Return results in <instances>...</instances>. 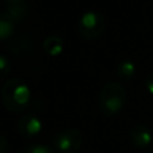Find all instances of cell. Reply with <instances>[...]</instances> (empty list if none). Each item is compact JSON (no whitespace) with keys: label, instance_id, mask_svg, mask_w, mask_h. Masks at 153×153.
<instances>
[{"label":"cell","instance_id":"obj_16","mask_svg":"<svg viewBox=\"0 0 153 153\" xmlns=\"http://www.w3.org/2000/svg\"><path fill=\"white\" fill-rule=\"evenodd\" d=\"M0 97H1V93H0Z\"/></svg>","mask_w":153,"mask_h":153},{"label":"cell","instance_id":"obj_13","mask_svg":"<svg viewBox=\"0 0 153 153\" xmlns=\"http://www.w3.org/2000/svg\"><path fill=\"white\" fill-rule=\"evenodd\" d=\"M8 152H10L8 138L4 134H0V153H8Z\"/></svg>","mask_w":153,"mask_h":153},{"label":"cell","instance_id":"obj_6","mask_svg":"<svg viewBox=\"0 0 153 153\" xmlns=\"http://www.w3.org/2000/svg\"><path fill=\"white\" fill-rule=\"evenodd\" d=\"M130 141L138 149H144L151 145L152 143V132L145 124H137L130 129Z\"/></svg>","mask_w":153,"mask_h":153},{"label":"cell","instance_id":"obj_7","mask_svg":"<svg viewBox=\"0 0 153 153\" xmlns=\"http://www.w3.org/2000/svg\"><path fill=\"white\" fill-rule=\"evenodd\" d=\"M43 51L50 56H58L63 51V39L58 35H48L43 40Z\"/></svg>","mask_w":153,"mask_h":153},{"label":"cell","instance_id":"obj_1","mask_svg":"<svg viewBox=\"0 0 153 153\" xmlns=\"http://www.w3.org/2000/svg\"><path fill=\"white\" fill-rule=\"evenodd\" d=\"M31 89L20 78H10L1 87V102L11 113H20L30 106Z\"/></svg>","mask_w":153,"mask_h":153},{"label":"cell","instance_id":"obj_17","mask_svg":"<svg viewBox=\"0 0 153 153\" xmlns=\"http://www.w3.org/2000/svg\"><path fill=\"white\" fill-rule=\"evenodd\" d=\"M152 114H153V110H152Z\"/></svg>","mask_w":153,"mask_h":153},{"label":"cell","instance_id":"obj_4","mask_svg":"<svg viewBox=\"0 0 153 153\" xmlns=\"http://www.w3.org/2000/svg\"><path fill=\"white\" fill-rule=\"evenodd\" d=\"M82 144H83V134L75 128L61 130L51 137V145L54 151L59 153H76L82 148Z\"/></svg>","mask_w":153,"mask_h":153},{"label":"cell","instance_id":"obj_14","mask_svg":"<svg viewBox=\"0 0 153 153\" xmlns=\"http://www.w3.org/2000/svg\"><path fill=\"white\" fill-rule=\"evenodd\" d=\"M145 87H146V90L153 95V71L149 73L148 76L145 78Z\"/></svg>","mask_w":153,"mask_h":153},{"label":"cell","instance_id":"obj_11","mask_svg":"<svg viewBox=\"0 0 153 153\" xmlns=\"http://www.w3.org/2000/svg\"><path fill=\"white\" fill-rule=\"evenodd\" d=\"M19 153H55V151L45 144H31L24 146Z\"/></svg>","mask_w":153,"mask_h":153},{"label":"cell","instance_id":"obj_12","mask_svg":"<svg viewBox=\"0 0 153 153\" xmlns=\"http://www.w3.org/2000/svg\"><path fill=\"white\" fill-rule=\"evenodd\" d=\"M10 71H11L10 59H8L5 55L0 54V81L7 78L8 74H10Z\"/></svg>","mask_w":153,"mask_h":153},{"label":"cell","instance_id":"obj_3","mask_svg":"<svg viewBox=\"0 0 153 153\" xmlns=\"http://www.w3.org/2000/svg\"><path fill=\"white\" fill-rule=\"evenodd\" d=\"M106 27L105 16L95 10H87L78 22V31L83 39L93 40L102 35Z\"/></svg>","mask_w":153,"mask_h":153},{"label":"cell","instance_id":"obj_15","mask_svg":"<svg viewBox=\"0 0 153 153\" xmlns=\"http://www.w3.org/2000/svg\"><path fill=\"white\" fill-rule=\"evenodd\" d=\"M5 5H13V4H22V3H27V0H4Z\"/></svg>","mask_w":153,"mask_h":153},{"label":"cell","instance_id":"obj_9","mask_svg":"<svg viewBox=\"0 0 153 153\" xmlns=\"http://www.w3.org/2000/svg\"><path fill=\"white\" fill-rule=\"evenodd\" d=\"M15 22L5 12L0 13V40H7L15 32Z\"/></svg>","mask_w":153,"mask_h":153},{"label":"cell","instance_id":"obj_2","mask_svg":"<svg viewBox=\"0 0 153 153\" xmlns=\"http://www.w3.org/2000/svg\"><path fill=\"white\" fill-rule=\"evenodd\" d=\"M126 103V91L124 86L110 81L105 83L98 94V106L106 117H114Z\"/></svg>","mask_w":153,"mask_h":153},{"label":"cell","instance_id":"obj_5","mask_svg":"<svg viewBox=\"0 0 153 153\" xmlns=\"http://www.w3.org/2000/svg\"><path fill=\"white\" fill-rule=\"evenodd\" d=\"M43 122L36 113H28L19 120L18 129L23 138H34L42 132Z\"/></svg>","mask_w":153,"mask_h":153},{"label":"cell","instance_id":"obj_10","mask_svg":"<svg viewBox=\"0 0 153 153\" xmlns=\"http://www.w3.org/2000/svg\"><path fill=\"white\" fill-rule=\"evenodd\" d=\"M117 74L124 81H129L136 75V65L130 59H122L117 65Z\"/></svg>","mask_w":153,"mask_h":153},{"label":"cell","instance_id":"obj_8","mask_svg":"<svg viewBox=\"0 0 153 153\" xmlns=\"http://www.w3.org/2000/svg\"><path fill=\"white\" fill-rule=\"evenodd\" d=\"M28 4L27 3H22V4H13V5H7L5 8V13L12 19L15 23L23 22L28 15Z\"/></svg>","mask_w":153,"mask_h":153}]
</instances>
